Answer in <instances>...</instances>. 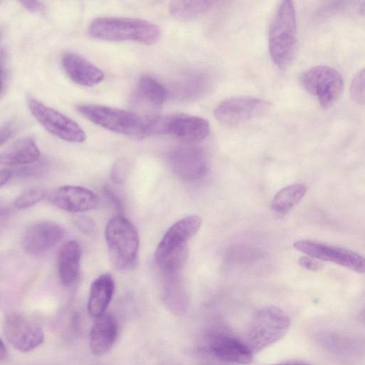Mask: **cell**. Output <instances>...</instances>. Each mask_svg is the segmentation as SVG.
<instances>
[{
	"instance_id": "22",
	"label": "cell",
	"mask_w": 365,
	"mask_h": 365,
	"mask_svg": "<svg viewBox=\"0 0 365 365\" xmlns=\"http://www.w3.org/2000/svg\"><path fill=\"white\" fill-rule=\"evenodd\" d=\"M307 187L302 183H295L281 189L271 202L272 210L279 216L287 215L303 198Z\"/></svg>"
},
{
	"instance_id": "35",
	"label": "cell",
	"mask_w": 365,
	"mask_h": 365,
	"mask_svg": "<svg viewBox=\"0 0 365 365\" xmlns=\"http://www.w3.org/2000/svg\"><path fill=\"white\" fill-rule=\"evenodd\" d=\"M359 11L362 16H365V1L360 2L359 6Z\"/></svg>"
},
{
	"instance_id": "2",
	"label": "cell",
	"mask_w": 365,
	"mask_h": 365,
	"mask_svg": "<svg viewBox=\"0 0 365 365\" xmlns=\"http://www.w3.org/2000/svg\"><path fill=\"white\" fill-rule=\"evenodd\" d=\"M89 35L110 41H131L144 44L155 43L160 38L158 27L146 20L126 17H100L88 26Z\"/></svg>"
},
{
	"instance_id": "15",
	"label": "cell",
	"mask_w": 365,
	"mask_h": 365,
	"mask_svg": "<svg viewBox=\"0 0 365 365\" xmlns=\"http://www.w3.org/2000/svg\"><path fill=\"white\" fill-rule=\"evenodd\" d=\"M49 202L56 207L69 212H83L96 207L98 198L88 188L65 185L53 190L48 195Z\"/></svg>"
},
{
	"instance_id": "21",
	"label": "cell",
	"mask_w": 365,
	"mask_h": 365,
	"mask_svg": "<svg viewBox=\"0 0 365 365\" xmlns=\"http://www.w3.org/2000/svg\"><path fill=\"white\" fill-rule=\"evenodd\" d=\"M39 157L40 151L35 140L31 137H24L2 151L0 162L7 166L25 165L35 163Z\"/></svg>"
},
{
	"instance_id": "27",
	"label": "cell",
	"mask_w": 365,
	"mask_h": 365,
	"mask_svg": "<svg viewBox=\"0 0 365 365\" xmlns=\"http://www.w3.org/2000/svg\"><path fill=\"white\" fill-rule=\"evenodd\" d=\"M349 91L351 98L354 102L365 106V67L354 76Z\"/></svg>"
},
{
	"instance_id": "34",
	"label": "cell",
	"mask_w": 365,
	"mask_h": 365,
	"mask_svg": "<svg viewBox=\"0 0 365 365\" xmlns=\"http://www.w3.org/2000/svg\"><path fill=\"white\" fill-rule=\"evenodd\" d=\"M270 365H311L309 364L302 362V361H288V362H283V363H279V364H270Z\"/></svg>"
},
{
	"instance_id": "28",
	"label": "cell",
	"mask_w": 365,
	"mask_h": 365,
	"mask_svg": "<svg viewBox=\"0 0 365 365\" xmlns=\"http://www.w3.org/2000/svg\"><path fill=\"white\" fill-rule=\"evenodd\" d=\"M128 168V163L125 160H118L116 161L110 171V177L113 180L117 183H121L125 178Z\"/></svg>"
},
{
	"instance_id": "29",
	"label": "cell",
	"mask_w": 365,
	"mask_h": 365,
	"mask_svg": "<svg viewBox=\"0 0 365 365\" xmlns=\"http://www.w3.org/2000/svg\"><path fill=\"white\" fill-rule=\"evenodd\" d=\"M298 263L302 267L310 271H319L323 267V264L315 258L309 256H302L298 259Z\"/></svg>"
},
{
	"instance_id": "24",
	"label": "cell",
	"mask_w": 365,
	"mask_h": 365,
	"mask_svg": "<svg viewBox=\"0 0 365 365\" xmlns=\"http://www.w3.org/2000/svg\"><path fill=\"white\" fill-rule=\"evenodd\" d=\"M212 1H173L169 5L170 15L180 21H188L207 12Z\"/></svg>"
},
{
	"instance_id": "13",
	"label": "cell",
	"mask_w": 365,
	"mask_h": 365,
	"mask_svg": "<svg viewBox=\"0 0 365 365\" xmlns=\"http://www.w3.org/2000/svg\"><path fill=\"white\" fill-rule=\"evenodd\" d=\"M201 224V218L192 215L185 217L173 225L156 248L155 257L158 264L174 252L187 247V242L197 233Z\"/></svg>"
},
{
	"instance_id": "6",
	"label": "cell",
	"mask_w": 365,
	"mask_h": 365,
	"mask_svg": "<svg viewBox=\"0 0 365 365\" xmlns=\"http://www.w3.org/2000/svg\"><path fill=\"white\" fill-rule=\"evenodd\" d=\"M299 82L324 109L331 107L344 90V80L341 73L326 65L315 66L304 71L299 76Z\"/></svg>"
},
{
	"instance_id": "11",
	"label": "cell",
	"mask_w": 365,
	"mask_h": 365,
	"mask_svg": "<svg viewBox=\"0 0 365 365\" xmlns=\"http://www.w3.org/2000/svg\"><path fill=\"white\" fill-rule=\"evenodd\" d=\"M210 133V123L202 117L187 114L161 116L160 135L169 134L191 143L205 139Z\"/></svg>"
},
{
	"instance_id": "17",
	"label": "cell",
	"mask_w": 365,
	"mask_h": 365,
	"mask_svg": "<svg viewBox=\"0 0 365 365\" xmlns=\"http://www.w3.org/2000/svg\"><path fill=\"white\" fill-rule=\"evenodd\" d=\"M118 335V324L114 316L104 313L97 317L90 331L89 346L97 356L108 353L113 348Z\"/></svg>"
},
{
	"instance_id": "32",
	"label": "cell",
	"mask_w": 365,
	"mask_h": 365,
	"mask_svg": "<svg viewBox=\"0 0 365 365\" xmlns=\"http://www.w3.org/2000/svg\"><path fill=\"white\" fill-rule=\"evenodd\" d=\"M12 175V171L9 169L5 168L1 170V186H3L7 182Z\"/></svg>"
},
{
	"instance_id": "4",
	"label": "cell",
	"mask_w": 365,
	"mask_h": 365,
	"mask_svg": "<svg viewBox=\"0 0 365 365\" xmlns=\"http://www.w3.org/2000/svg\"><path fill=\"white\" fill-rule=\"evenodd\" d=\"M77 109L88 120L106 130L128 136H146L148 116L97 104H81Z\"/></svg>"
},
{
	"instance_id": "20",
	"label": "cell",
	"mask_w": 365,
	"mask_h": 365,
	"mask_svg": "<svg viewBox=\"0 0 365 365\" xmlns=\"http://www.w3.org/2000/svg\"><path fill=\"white\" fill-rule=\"evenodd\" d=\"M115 292V281L109 274L98 276L91 284L87 308L89 314L97 317L104 313Z\"/></svg>"
},
{
	"instance_id": "1",
	"label": "cell",
	"mask_w": 365,
	"mask_h": 365,
	"mask_svg": "<svg viewBox=\"0 0 365 365\" xmlns=\"http://www.w3.org/2000/svg\"><path fill=\"white\" fill-rule=\"evenodd\" d=\"M297 23L293 2L283 1L272 20L268 35L272 60L280 69L287 68L297 51Z\"/></svg>"
},
{
	"instance_id": "14",
	"label": "cell",
	"mask_w": 365,
	"mask_h": 365,
	"mask_svg": "<svg viewBox=\"0 0 365 365\" xmlns=\"http://www.w3.org/2000/svg\"><path fill=\"white\" fill-rule=\"evenodd\" d=\"M169 161L174 173L187 180H197L207 170L203 151L195 145H182L174 148L169 155Z\"/></svg>"
},
{
	"instance_id": "9",
	"label": "cell",
	"mask_w": 365,
	"mask_h": 365,
	"mask_svg": "<svg viewBox=\"0 0 365 365\" xmlns=\"http://www.w3.org/2000/svg\"><path fill=\"white\" fill-rule=\"evenodd\" d=\"M293 246L307 256L365 274V257L350 250L307 240L296 241Z\"/></svg>"
},
{
	"instance_id": "19",
	"label": "cell",
	"mask_w": 365,
	"mask_h": 365,
	"mask_svg": "<svg viewBox=\"0 0 365 365\" xmlns=\"http://www.w3.org/2000/svg\"><path fill=\"white\" fill-rule=\"evenodd\" d=\"M81 250L75 240L66 242L59 250L57 259L58 273L65 286L73 285L80 272Z\"/></svg>"
},
{
	"instance_id": "10",
	"label": "cell",
	"mask_w": 365,
	"mask_h": 365,
	"mask_svg": "<svg viewBox=\"0 0 365 365\" xmlns=\"http://www.w3.org/2000/svg\"><path fill=\"white\" fill-rule=\"evenodd\" d=\"M3 329L9 344L21 352L31 351L44 341L42 329L19 313L12 312L6 317Z\"/></svg>"
},
{
	"instance_id": "33",
	"label": "cell",
	"mask_w": 365,
	"mask_h": 365,
	"mask_svg": "<svg viewBox=\"0 0 365 365\" xmlns=\"http://www.w3.org/2000/svg\"><path fill=\"white\" fill-rule=\"evenodd\" d=\"M0 348H1V350H0L1 361H4L7 359L8 352H7V350L6 349V346H5L2 339L1 341V347Z\"/></svg>"
},
{
	"instance_id": "36",
	"label": "cell",
	"mask_w": 365,
	"mask_h": 365,
	"mask_svg": "<svg viewBox=\"0 0 365 365\" xmlns=\"http://www.w3.org/2000/svg\"><path fill=\"white\" fill-rule=\"evenodd\" d=\"M360 319L365 323V309L361 313Z\"/></svg>"
},
{
	"instance_id": "18",
	"label": "cell",
	"mask_w": 365,
	"mask_h": 365,
	"mask_svg": "<svg viewBox=\"0 0 365 365\" xmlns=\"http://www.w3.org/2000/svg\"><path fill=\"white\" fill-rule=\"evenodd\" d=\"M61 63L68 78L78 85L91 87L99 84L104 78L101 69L76 53H65Z\"/></svg>"
},
{
	"instance_id": "5",
	"label": "cell",
	"mask_w": 365,
	"mask_h": 365,
	"mask_svg": "<svg viewBox=\"0 0 365 365\" xmlns=\"http://www.w3.org/2000/svg\"><path fill=\"white\" fill-rule=\"evenodd\" d=\"M290 319L279 307L269 306L257 312L247 331V344L253 352L281 340L290 327Z\"/></svg>"
},
{
	"instance_id": "23",
	"label": "cell",
	"mask_w": 365,
	"mask_h": 365,
	"mask_svg": "<svg viewBox=\"0 0 365 365\" xmlns=\"http://www.w3.org/2000/svg\"><path fill=\"white\" fill-rule=\"evenodd\" d=\"M163 298L168 308L173 313L180 314L187 309V300L178 273L165 274Z\"/></svg>"
},
{
	"instance_id": "3",
	"label": "cell",
	"mask_w": 365,
	"mask_h": 365,
	"mask_svg": "<svg viewBox=\"0 0 365 365\" xmlns=\"http://www.w3.org/2000/svg\"><path fill=\"white\" fill-rule=\"evenodd\" d=\"M105 238L113 265L120 270L132 269L140 245L139 235L133 223L123 215L113 216L106 225Z\"/></svg>"
},
{
	"instance_id": "8",
	"label": "cell",
	"mask_w": 365,
	"mask_h": 365,
	"mask_svg": "<svg viewBox=\"0 0 365 365\" xmlns=\"http://www.w3.org/2000/svg\"><path fill=\"white\" fill-rule=\"evenodd\" d=\"M28 104L34 117L54 136L70 143H78L85 140L84 130L71 118L36 99H29Z\"/></svg>"
},
{
	"instance_id": "31",
	"label": "cell",
	"mask_w": 365,
	"mask_h": 365,
	"mask_svg": "<svg viewBox=\"0 0 365 365\" xmlns=\"http://www.w3.org/2000/svg\"><path fill=\"white\" fill-rule=\"evenodd\" d=\"M12 134V130L9 125H6L1 127V144L2 145L4 143L6 142L8 139L11 137Z\"/></svg>"
},
{
	"instance_id": "16",
	"label": "cell",
	"mask_w": 365,
	"mask_h": 365,
	"mask_svg": "<svg viewBox=\"0 0 365 365\" xmlns=\"http://www.w3.org/2000/svg\"><path fill=\"white\" fill-rule=\"evenodd\" d=\"M210 351L218 359L240 364H248L252 361L253 351L238 339L226 334H215L208 339Z\"/></svg>"
},
{
	"instance_id": "30",
	"label": "cell",
	"mask_w": 365,
	"mask_h": 365,
	"mask_svg": "<svg viewBox=\"0 0 365 365\" xmlns=\"http://www.w3.org/2000/svg\"><path fill=\"white\" fill-rule=\"evenodd\" d=\"M22 6L26 10L34 13H42L44 11V6L40 1H21Z\"/></svg>"
},
{
	"instance_id": "12",
	"label": "cell",
	"mask_w": 365,
	"mask_h": 365,
	"mask_svg": "<svg viewBox=\"0 0 365 365\" xmlns=\"http://www.w3.org/2000/svg\"><path fill=\"white\" fill-rule=\"evenodd\" d=\"M64 235V229L56 222L48 220L37 222L25 231L23 247L27 254L41 257L54 248Z\"/></svg>"
},
{
	"instance_id": "25",
	"label": "cell",
	"mask_w": 365,
	"mask_h": 365,
	"mask_svg": "<svg viewBox=\"0 0 365 365\" xmlns=\"http://www.w3.org/2000/svg\"><path fill=\"white\" fill-rule=\"evenodd\" d=\"M139 96L150 106L160 107L166 100L168 92L158 81L149 76H142L138 82Z\"/></svg>"
},
{
	"instance_id": "7",
	"label": "cell",
	"mask_w": 365,
	"mask_h": 365,
	"mask_svg": "<svg viewBox=\"0 0 365 365\" xmlns=\"http://www.w3.org/2000/svg\"><path fill=\"white\" fill-rule=\"evenodd\" d=\"M270 107V103L262 98L235 96L220 103L214 110V115L221 124L235 126L264 115Z\"/></svg>"
},
{
	"instance_id": "26",
	"label": "cell",
	"mask_w": 365,
	"mask_h": 365,
	"mask_svg": "<svg viewBox=\"0 0 365 365\" xmlns=\"http://www.w3.org/2000/svg\"><path fill=\"white\" fill-rule=\"evenodd\" d=\"M45 191L39 187L27 189L14 200V206L19 210L29 208L43 199Z\"/></svg>"
}]
</instances>
